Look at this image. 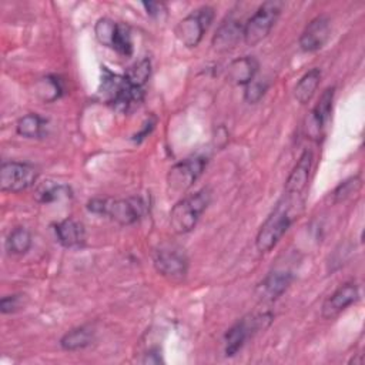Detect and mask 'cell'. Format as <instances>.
Masks as SVG:
<instances>
[{"instance_id": "23", "label": "cell", "mask_w": 365, "mask_h": 365, "mask_svg": "<svg viewBox=\"0 0 365 365\" xmlns=\"http://www.w3.org/2000/svg\"><path fill=\"white\" fill-rule=\"evenodd\" d=\"M111 47L121 56H131L133 53V40H131V30L124 23H117L115 31L111 40Z\"/></svg>"}, {"instance_id": "10", "label": "cell", "mask_w": 365, "mask_h": 365, "mask_svg": "<svg viewBox=\"0 0 365 365\" xmlns=\"http://www.w3.org/2000/svg\"><path fill=\"white\" fill-rule=\"evenodd\" d=\"M359 298V288L355 282H345L339 285L322 304L321 315L325 319H332L345 311Z\"/></svg>"}, {"instance_id": "27", "label": "cell", "mask_w": 365, "mask_h": 365, "mask_svg": "<svg viewBox=\"0 0 365 365\" xmlns=\"http://www.w3.org/2000/svg\"><path fill=\"white\" fill-rule=\"evenodd\" d=\"M63 195L70 197V188L61 184H50L38 191V201L40 202H51L58 200Z\"/></svg>"}, {"instance_id": "5", "label": "cell", "mask_w": 365, "mask_h": 365, "mask_svg": "<svg viewBox=\"0 0 365 365\" xmlns=\"http://www.w3.org/2000/svg\"><path fill=\"white\" fill-rule=\"evenodd\" d=\"M271 312H262L258 315H247L235 322L224 335L225 342V355L232 356L235 355L245 344V341L252 336L255 332L268 328L272 322Z\"/></svg>"}, {"instance_id": "16", "label": "cell", "mask_w": 365, "mask_h": 365, "mask_svg": "<svg viewBox=\"0 0 365 365\" xmlns=\"http://www.w3.org/2000/svg\"><path fill=\"white\" fill-rule=\"evenodd\" d=\"M258 61L251 56H244L232 60L227 67V80L235 86H247L255 78Z\"/></svg>"}, {"instance_id": "13", "label": "cell", "mask_w": 365, "mask_h": 365, "mask_svg": "<svg viewBox=\"0 0 365 365\" xmlns=\"http://www.w3.org/2000/svg\"><path fill=\"white\" fill-rule=\"evenodd\" d=\"M334 91H335L334 87L325 88L322 91V94L319 96L318 103L311 110V115H309L308 125H307V133L312 138H318L321 135V133L329 118L332 101H334Z\"/></svg>"}, {"instance_id": "24", "label": "cell", "mask_w": 365, "mask_h": 365, "mask_svg": "<svg viewBox=\"0 0 365 365\" xmlns=\"http://www.w3.org/2000/svg\"><path fill=\"white\" fill-rule=\"evenodd\" d=\"M151 74V63L148 58H141L135 64H133L128 71L124 74L125 80L137 88H143L144 84L148 81Z\"/></svg>"}, {"instance_id": "2", "label": "cell", "mask_w": 365, "mask_h": 365, "mask_svg": "<svg viewBox=\"0 0 365 365\" xmlns=\"http://www.w3.org/2000/svg\"><path fill=\"white\" fill-rule=\"evenodd\" d=\"M211 201V191L202 188L180 200L170 211V225L175 234H187L195 228Z\"/></svg>"}, {"instance_id": "28", "label": "cell", "mask_w": 365, "mask_h": 365, "mask_svg": "<svg viewBox=\"0 0 365 365\" xmlns=\"http://www.w3.org/2000/svg\"><path fill=\"white\" fill-rule=\"evenodd\" d=\"M268 88V84L264 83V81H258V80H252L251 83H248L245 86V90H244V98L245 101L254 104L257 101H259L262 98V96L265 94Z\"/></svg>"}, {"instance_id": "19", "label": "cell", "mask_w": 365, "mask_h": 365, "mask_svg": "<svg viewBox=\"0 0 365 365\" xmlns=\"http://www.w3.org/2000/svg\"><path fill=\"white\" fill-rule=\"evenodd\" d=\"M94 341V331L88 325L77 327L63 335L60 345L66 351H78L88 346Z\"/></svg>"}, {"instance_id": "26", "label": "cell", "mask_w": 365, "mask_h": 365, "mask_svg": "<svg viewBox=\"0 0 365 365\" xmlns=\"http://www.w3.org/2000/svg\"><path fill=\"white\" fill-rule=\"evenodd\" d=\"M115 26H117V23L110 19H100L96 23V27H94L96 37L103 46L111 47V40H113V36L115 31Z\"/></svg>"}, {"instance_id": "3", "label": "cell", "mask_w": 365, "mask_h": 365, "mask_svg": "<svg viewBox=\"0 0 365 365\" xmlns=\"http://www.w3.org/2000/svg\"><path fill=\"white\" fill-rule=\"evenodd\" d=\"M87 210L94 214L108 215L120 225H131L145 212V201L141 197H128L121 200L93 198L87 202Z\"/></svg>"}, {"instance_id": "11", "label": "cell", "mask_w": 365, "mask_h": 365, "mask_svg": "<svg viewBox=\"0 0 365 365\" xmlns=\"http://www.w3.org/2000/svg\"><path fill=\"white\" fill-rule=\"evenodd\" d=\"M331 34L329 19L324 14L312 19L299 37V47L305 53H314L324 47Z\"/></svg>"}, {"instance_id": "8", "label": "cell", "mask_w": 365, "mask_h": 365, "mask_svg": "<svg viewBox=\"0 0 365 365\" xmlns=\"http://www.w3.org/2000/svg\"><path fill=\"white\" fill-rule=\"evenodd\" d=\"M207 165V158L192 157L174 164L167 173L168 190L175 194H184L198 180Z\"/></svg>"}, {"instance_id": "1", "label": "cell", "mask_w": 365, "mask_h": 365, "mask_svg": "<svg viewBox=\"0 0 365 365\" xmlns=\"http://www.w3.org/2000/svg\"><path fill=\"white\" fill-rule=\"evenodd\" d=\"M305 194L284 191L274 210L259 227L255 237V247L259 252H269L297 221L304 210Z\"/></svg>"}, {"instance_id": "25", "label": "cell", "mask_w": 365, "mask_h": 365, "mask_svg": "<svg viewBox=\"0 0 365 365\" xmlns=\"http://www.w3.org/2000/svg\"><path fill=\"white\" fill-rule=\"evenodd\" d=\"M361 185H362V180H361L359 175H354V177H349V178L344 180V181L339 182L338 187L332 191L334 202L345 201V200L349 198L352 194L358 192V190L361 188Z\"/></svg>"}, {"instance_id": "7", "label": "cell", "mask_w": 365, "mask_h": 365, "mask_svg": "<svg viewBox=\"0 0 365 365\" xmlns=\"http://www.w3.org/2000/svg\"><path fill=\"white\" fill-rule=\"evenodd\" d=\"M38 177V171L29 163L6 161L0 167V188L6 192H21L30 188Z\"/></svg>"}, {"instance_id": "30", "label": "cell", "mask_w": 365, "mask_h": 365, "mask_svg": "<svg viewBox=\"0 0 365 365\" xmlns=\"http://www.w3.org/2000/svg\"><path fill=\"white\" fill-rule=\"evenodd\" d=\"M143 6L147 10V14L153 16V17H158L163 10H164V4L163 3H157V1H148V3H143Z\"/></svg>"}, {"instance_id": "9", "label": "cell", "mask_w": 365, "mask_h": 365, "mask_svg": "<svg viewBox=\"0 0 365 365\" xmlns=\"http://www.w3.org/2000/svg\"><path fill=\"white\" fill-rule=\"evenodd\" d=\"M153 264L161 275L180 279L187 274L188 258L184 250L175 244H163L160 245L153 255Z\"/></svg>"}, {"instance_id": "21", "label": "cell", "mask_w": 365, "mask_h": 365, "mask_svg": "<svg viewBox=\"0 0 365 365\" xmlns=\"http://www.w3.org/2000/svg\"><path fill=\"white\" fill-rule=\"evenodd\" d=\"M31 247V234L24 227H16L6 238V250L14 255L26 254Z\"/></svg>"}, {"instance_id": "29", "label": "cell", "mask_w": 365, "mask_h": 365, "mask_svg": "<svg viewBox=\"0 0 365 365\" xmlns=\"http://www.w3.org/2000/svg\"><path fill=\"white\" fill-rule=\"evenodd\" d=\"M23 294H13V295H6L0 299V311L1 314H13L19 309L23 308Z\"/></svg>"}, {"instance_id": "18", "label": "cell", "mask_w": 365, "mask_h": 365, "mask_svg": "<svg viewBox=\"0 0 365 365\" xmlns=\"http://www.w3.org/2000/svg\"><path fill=\"white\" fill-rule=\"evenodd\" d=\"M321 81V70L318 67L307 71L294 87V97L299 104H307L314 97Z\"/></svg>"}, {"instance_id": "15", "label": "cell", "mask_w": 365, "mask_h": 365, "mask_svg": "<svg viewBox=\"0 0 365 365\" xmlns=\"http://www.w3.org/2000/svg\"><path fill=\"white\" fill-rule=\"evenodd\" d=\"M244 24L232 17L224 20L212 37V47L217 51H228L234 48L242 38Z\"/></svg>"}, {"instance_id": "14", "label": "cell", "mask_w": 365, "mask_h": 365, "mask_svg": "<svg viewBox=\"0 0 365 365\" xmlns=\"http://www.w3.org/2000/svg\"><path fill=\"white\" fill-rule=\"evenodd\" d=\"M311 167H312V153L309 150H305L298 158L292 171L289 173L284 185V191L294 192V194H305L308 188Z\"/></svg>"}, {"instance_id": "17", "label": "cell", "mask_w": 365, "mask_h": 365, "mask_svg": "<svg viewBox=\"0 0 365 365\" xmlns=\"http://www.w3.org/2000/svg\"><path fill=\"white\" fill-rule=\"evenodd\" d=\"M54 231L58 242L64 248H77L84 244V240H86L84 227L81 222L73 218H66L57 222L54 225Z\"/></svg>"}, {"instance_id": "12", "label": "cell", "mask_w": 365, "mask_h": 365, "mask_svg": "<svg viewBox=\"0 0 365 365\" xmlns=\"http://www.w3.org/2000/svg\"><path fill=\"white\" fill-rule=\"evenodd\" d=\"M294 279L292 272L285 269L271 271L255 289V297L262 302H271L279 298L291 285Z\"/></svg>"}, {"instance_id": "4", "label": "cell", "mask_w": 365, "mask_h": 365, "mask_svg": "<svg viewBox=\"0 0 365 365\" xmlns=\"http://www.w3.org/2000/svg\"><path fill=\"white\" fill-rule=\"evenodd\" d=\"M282 1L269 0L257 9V11L244 24L242 38L247 46H255L269 34L282 11Z\"/></svg>"}, {"instance_id": "22", "label": "cell", "mask_w": 365, "mask_h": 365, "mask_svg": "<svg viewBox=\"0 0 365 365\" xmlns=\"http://www.w3.org/2000/svg\"><path fill=\"white\" fill-rule=\"evenodd\" d=\"M34 88H36V94L46 103L57 100L63 91L60 80L54 76H47V77L40 78L36 83Z\"/></svg>"}, {"instance_id": "20", "label": "cell", "mask_w": 365, "mask_h": 365, "mask_svg": "<svg viewBox=\"0 0 365 365\" xmlns=\"http://www.w3.org/2000/svg\"><path fill=\"white\" fill-rule=\"evenodd\" d=\"M44 128H46V120L34 113H29V114L20 117L16 124L17 134L21 137H26V138L43 137Z\"/></svg>"}, {"instance_id": "6", "label": "cell", "mask_w": 365, "mask_h": 365, "mask_svg": "<svg viewBox=\"0 0 365 365\" xmlns=\"http://www.w3.org/2000/svg\"><path fill=\"white\" fill-rule=\"evenodd\" d=\"M214 20V9L210 6H202L182 20L178 21L175 26V37L182 43L185 47L192 48L200 44L202 40L204 33L208 30L210 24Z\"/></svg>"}]
</instances>
